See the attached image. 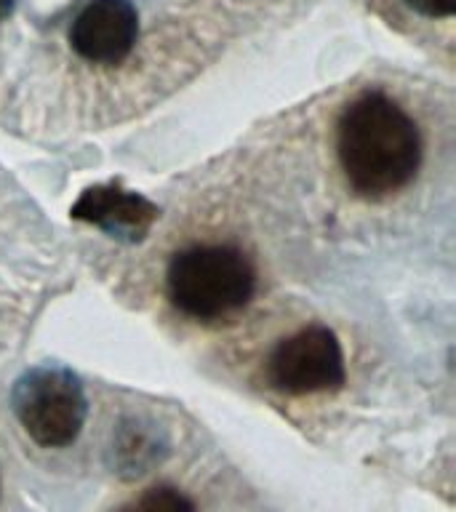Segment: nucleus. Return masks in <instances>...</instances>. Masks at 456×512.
<instances>
[{
    "mask_svg": "<svg viewBox=\"0 0 456 512\" xmlns=\"http://www.w3.org/2000/svg\"><path fill=\"white\" fill-rule=\"evenodd\" d=\"M267 376L275 390L288 395L339 390L347 379L342 344L331 328H302L272 350Z\"/></svg>",
    "mask_w": 456,
    "mask_h": 512,
    "instance_id": "obj_4",
    "label": "nucleus"
},
{
    "mask_svg": "<svg viewBox=\"0 0 456 512\" xmlns=\"http://www.w3.org/2000/svg\"><path fill=\"white\" fill-rule=\"evenodd\" d=\"M72 219L96 224L112 238L139 240L144 238L155 219L160 216L158 206L139 192L123 190L118 182L88 187L70 208Z\"/></svg>",
    "mask_w": 456,
    "mask_h": 512,
    "instance_id": "obj_6",
    "label": "nucleus"
},
{
    "mask_svg": "<svg viewBox=\"0 0 456 512\" xmlns=\"http://www.w3.org/2000/svg\"><path fill=\"white\" fill-rule=\"evenodd\" d=\"M139 38V11L131 0H88L70 24L72 51L91 64L112 67L128 59Z\"/></svg>",
    "mask_w": 456,
    "mask_h": 512,
    "instance_id": "obj_5",
    "label": "nucleus"
},
{
    "mask_svg": "<svg viewBox=\"0 0 456 512\" xmlns=\"http://www.w3.org/2000/svg\"><path fill=\"white\" fill-rule=\"evenodd\" d=\"M406 6L427 19H448L454 16L456 0H406Z\"/></svg>",
    "mask_w": 456,
    "mask_h": 512,
    "instance_id": "obj_8",
    "label": "nucleus"
},
{
    "mask_svg": "<svg viewBox=\"0 0 456 512\" xmlns=\"http://www.w3.org/2000/svg\"><path fill=\"white\" fill-rule=\"evenodd\" d=\"M16 11V0H0V24L8 22Z\"/></svg>",
    "mask_w": 456,
    "mask_h": 512,
    "instance_id": "obj_9",
    "label": "nucleus"
},
{
    "mask_svg": "<svg viewBox=\"0 0 456 512\" xmlns=\"http://www.w3.org/2000/svg\"><path fill=\"white\" fill-rule=\"evenodd\" d=\"M336 152L352 190L363 198H387L416 176L422 136L395 99L382 91H366L339 115Z\"/></svg>",
    "mask_w": 456,
    "mask_h": 512,
    "instance_id": "obj_1",
    "label": "nucleus"
},
{
    "mask_svg": "<svg viewBox=\"0 0 456 512\" xmlns=\"http://www.w3.org/2000/svg\"><path fill=\"white\" fill-rule=\"evenodd\" d=\"M14 411L24 432L43 448H64L86 424L83 384L70 368L46 363L30 368L14 387Z\"/></svg>",
    "mask_w": 456,
    "mask_h": 512,
    "instance_id": "obj_3",
    "label": "nucleus"
},
{
    "mask_svg": "<svg viewBox=\"0 0 456 512\" xmlns=\"http://www.w3.org/2000/svg\"><path fill=\"white\" fill-rule=\"evenodd\" d=\"M115 512H195V504L184 491L168 486V483H160V486L147 488L142 494H136L134 499H128Z\"/></svg>",
    "mask_w": 456,
    "mask_h": 512,
    "instance_id": "obj_7",
    "label": "nucleus"
},
{
    "mask_svg": "<svg viewBox=\"0 0 456 512\" xmlns=\"http://www.w3.org/2000/svg\"><path fill=\"white\" fill-rule=\"evenodd\" d=\"M168 299L195 320H222L248 304L256 270L235 246H192L168 262Z\"/></svg>",
    "mask_w": 456,
    "mask_h": 512,
    "instance_id": "obj_2",
    "label": "nucleus"
}]
</instances>
